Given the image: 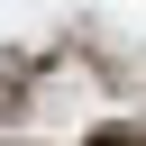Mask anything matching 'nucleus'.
<instances>
[{"mask_svg": "<svg viewBox=\"0 0 146 146\" xmlns=\"http://www.w3.org/2000/svg\"><path fill=\"white\" fill-rule=\"evenodd\" d=\"M82 146H146V128H137V119H100Z\"/></svg>", "mask_w": 146, "mask_h": 146, "instance_id": "f257e3e1", "label": "nucleus"}]
</instances>
